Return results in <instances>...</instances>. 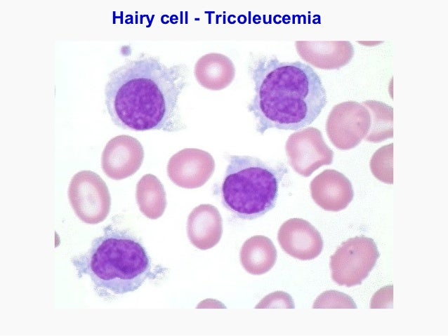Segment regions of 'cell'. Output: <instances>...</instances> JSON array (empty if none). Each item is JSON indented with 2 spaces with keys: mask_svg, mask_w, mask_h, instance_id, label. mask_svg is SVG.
I'll return each mask as SVG.
<instances>
[{
  "mask_svg": "<svg viewBox=\"0 0 448 336\" xmlns=\"http://www.w3.org/2000/svg\"><path fill=\"white\" fill-rule=\"evenodd\" d=\"M72 262L78 275L90 276L103 297L133 292L154 275L142 243L129 231L110 226L93 240L87 253Z\"/></svg>",
  "mask_w": 448,
  "mask_h": 336,
  "instance_id": "3",
  "label": "cell"
},
{
  "mask_svg": "<svg viewBox=\"0 0 448 336\" xmlns=\"http://www.w3.org/2000/svg\"><path fill=\"white\" fill-rule=\"evenodd\" d=\"M294 303L291 297L283 291H276L265 296L256 306V309L261 308H287L294 309Z\"/></svg>",
  "mask_w": 448,
  "mask_h": 336,
  "instance_id": "21",
  "label": "cell"
},
{
  "mask_svg": "<svg viewBox=\"0 0 448 336\" xmlns=\"http://www.w3.org/2000/svg\"><path fill=\"white\" fill-rule=\"evenodd\" d=\"M144 150L138 139L126 135L112 137L101 156L103 172L112 180H119L133 175L141 166Z\"/></svg>",
  "mask_w": 448,
  "mask_h": 336,
  "instance_id": "10",
  "label": "cell"
},
{
  "mask_svg": "<svg viewBox=\"0 0 448 336\" xmlns=\"http://www.w3.org/2000/svg\"><path fill=\"white\" fill-rule=\"evenodd\" d=\"M285 150L290 166L303 177L310 176L321 166L333 161L334 152L325 142L322 132L315 127L291 134Z\"/></svg>",
  "mask_w": 448,
  "mask_h": 336,
  "instance_id": "8",
  "label": "cell"
},
{
  "mask_svg": "<svg viewBox=\"0 0 448 336\" xmlns=\"http://www.w3.org/2000/svg\"><path fill=\"white\" fill-rule=\"evenodd\" d=\"M187 234L191 243L200 250L215 246L223 234V220L217 209L211 204H201L190 213Z\"/></svg>",
  "mask_w": 448,
  "mask_h": 336,
  "instance_id": "14",
  "label": "cell"
},
{
  "mask_svg": "<svg viewBox=\"0 0 448 336\" xmlns=\"http://www.w3.org/2000/svg\"><path fill=\"white\" fill-rule=\"evenodd\" d=\"M380 257L375 241L357 236L343 241L330 257L331 278L339 285H360Z\"/></svg>",
  "mask_w": 448,
  "mask_h": 336,
  "instance_id": "5",
  "label": "cell"
},
{
  "mask_svg": "<svg viewBox=\"0 0 448 336\" xmlns=\"http://www.w3.org/2000/svg\"><path fill=\"white\" fill-rule=\"evenodd\" d=\"M249 69L255 94L247 108L261 135L270 128L301 129L311 124L327 104L321 79L305 63L265 55L256 57Z\"/></svg>",
  "mask_w": 448,
  "mask_h": 336,
  "instance_id": "2",
  "label": "cell"
},
{
  "mask_svg": "<svg viewBox=\"0 0 448 336\" xmlns=\"http://www.w3.org/2000/svg\"><path fill=\"white\" fill-rule=\"evenodd\" d=\"M277 254L272 241L262 235L253 236L243 243L240 262L244 269L253 275L270 271L275 264Z\"/></svg>",
  "mask_w": 448,
  "mask_h": 336,
  "instance_id": "16",
  "label": "cell"
},
{
  "mask_svg": "<svg viewBox=\"0 0 448 336\" xmlns=\"http://www.w3.org/2000/svg\"><path fill=\"white\" fill-rule=\"evenodd\" d=\"M312 308L357 309V306L349 295L337 290H327L317 297Z\"/></svg>",
  "mask_w": 448,
  "mask_h": 336,
  "instance_id": "20",
  "label": "cell"
},
{
  "mask_svg": "<svg viewBox=\"0 0 448 336\" xmlns=\"http://www.w3.org/2000/svg\"><path fill=\"white\" fill-rule=\"evenodd\" d=\"M300 57L322 69H338L346 65L354 55L353 45L348 41H296Z\"/></svg>",
  "mask_w": 448,
  "mask_h": 336,
  "instance_id": "13",
  "label": "cell"
},
{
  "mask_svg": "<svg viewBox=\"0 0 448 336\" xmlns=\"http://www.w3.org/2000/svg\"><path fill=\"white\" fill-rule=\"evenodd\" d=\"M310 194L322 209L338 212L347 208L354 196L350 181L341 173L327 169L310 182Z\"/></svg>",
  "mask_w": 448,
  "mask_h": 336,
  "instance_id": "12",
  "label": "cell"
},
{
  "mask_svg": "<svg viewBox=\"0 0 448 336\" xmlns=\"http://www.w3.org/2000/svg\"><path fill=\"white\" fill-rule=\"evenodd\" d=\"M371 114L368 108L356 101H345L333 107L326 122L331 142L341 150L357 146L369 133Z\"/></svg>",
  "mask_w": 448,
  "mask_h": 336,
  "instance_id": "7",
  "label": "cell"
},
{
  "mask_svg": "<svg viewBox=\"0 0 448 336\" xmlns=\"http://www.w3.org/2000/svg\"><path fill=\"white\" fill-rule=\"evenodd\" d=\"M186 76L185 65L168 67L153 56H140L115 68L105 87V104L112 121L135 131L184 129L178 99Z\"/></svg>",
  "mask_w": 448,
  "mask_h": 336,
  "instance_id": "1",
  "label": "cell"
},
{
  "mask_svg": "<svg viewBox=\"0 0 448 336\" xmlns=\"http://www.w3.org/2000/svg\"><path fill=\"white\" fill-rule=\"evenodd\" d=\"M278 242L282 250L301 260L317 257L323 248V240L318 230L301 218H291L279 227Z\"/></svg>",
  "mask_w": 448,
  "mask_h": 336,
  "instance_id": "11",
  "label": "cell"
},
{
  "mask_svg": "<svg viewBox=\"0 0 448 336\" xmlns=\"http://www.w3.org/2000/svg\"><path fill=\"white\" fill-rule=\"evenodd\" d=\"M221 198L224 206L242 220H254L272 209L284 166H272L257 157L230 155Z\"/></svg>",
  "mask_w": 448,
  "mask_h": 336,
  "instance_id": "4",
  "label": "cell"
},
{
  "mask_svg": "<svg viewBox=\"0 0 448 336\" xmlns=\"http://www.w3.org/2000/svg\"><path fill=\"white\" fill-rule=\"evenodd\" d=\"M215 161L207 152L185 148L174 154L167 165V174L177 186L195 189L203 186L212 176Z\"/></svg>",
  "mask_w": 448,
  "mask_h": 336,
  "instance_id": "9",
  "label": "cell"
},
{
  "mask_svg": "<svg viewBox=\"0 0 448 336\" xmlns=\"http://www.w3.org/2000/svg\"><path fill=\"white\" fill-rule=\"evenodd\" d=\"M393 143L380 147L374 153L369 163L374 176L390 184L393 183Z\"/></svg>",
  "mask_w": 448,
  "mask_h": 336,
  "instance_id": "19",
  "label": "cell"
},
{
  "mask_svg": "<svg viewBox=\"0 0 448 336\" xmlns=\"http://www.w3.org/2000/svg\"><path fill=\"white\" fill-rule=\"evenodd\" d=\"M362 104L368 108L371 114V126L365 140L378 143L393 137V107L376 100H366Z\"/></svg>",
  "mask_w": 448,
  "mask_h": 336,
  "instance_id": "18",
  "label": "cell"
},
{
  "mask_svg": "<svg viewBox=\"0 0 448 336\" xmlns=\"http://www.w3.org/2000/svg\"><path fill=\"white\" fill-rule=\"evenodd\" d=\"M67 194L76 215L85 223H100L110 213L111 198L107 186L95 172L77 173L70 180Z\"/></svg>",
  "mask_w": 448,
  "mask_h": 336,
  "instance_id": "6",
  "label": "cell"
},
{
  "mask_svg": "<svg viewBox=\"0 0 448 336\" xmlns=\"http://www.w3.org/2000/svg\"><path fill=\"white\" fill-rule=\"evenodd\" d=\"M194 74L202 87L220 90L232 83L235 76V67L231 59L225 55L209 53L197 60Z\"/></svg>",
  "mask_w": 448,
  "mask_h": 336,
  "instance_id": "15",
  "label": "cell"
},
{
  "mask_svg": "<svg viewBox=\"0 0 448 336\" xmlns=\"http://www.w3.org/2000/svg\"><path fill=\"white\" fill-rule=\"evenodd\" d=\"M136 198L140 212L149 219L160 217L166 207L164 186L152 174L143 175L138 182Z\"/></svg>",
  "mask_w": 448,
  "mask_h": 336,
  "instance_id": "17",
  "label": "cell"
}]
</instances>
